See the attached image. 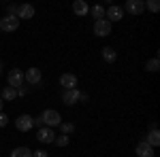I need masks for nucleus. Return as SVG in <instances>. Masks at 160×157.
I'll return each instance as SVG.
<instances>
[{"instance_id": "1", "label": "nucleus", "mask_w": 160, "mask_h": 157, "mask_svg": "<svg viewBox=\"0 0 160 157\" xmlns=\"http://www.w3.org/2000/svg\"><path fill=\"white\" fill-rule=\"evenodd\" d=\"M41 119H43V125L45 127H56V125H60L62 123V117H60V113L58 110H53V109H47V110H43L41 113Z\"/></svg>"}, {"instance_id": "2", "label": "nucleus", "mask_w": 160, "mask_h": 157, "mask_svg": "<svg viewBox=\"0 0 160 157\" xmlns=\"http://www.w3.org/2000/svg\"><path fill=\"white\" fill-rule=\"evenodd\" d=\"M19 28V19L15 15H7V17H0V32H15Z\"/></svg>"}, {"instance_id": "3", "label": "nucleus", "mask_w": 160, "mask_h": 157, "mask_svg": "<svg viewBox=\"0 0 160 157\" xmlns=\"http://www.w3.org/2000/svg\"><path fill=\"white\" fill-rule=\"evenodd\" d=\"M7 81H9V87H13V89H19V87L26 83V81H24V70L13 68L11 72H9V76H7Z\"/></svg>"}, {"instance_id": "4", "label": "nucleus", "mask_w": 160, "mask_h": 157, "mask_svg": "<svg viewBox=\"0 0 160 157\" xmlns=\"http://www.w3.org/2000/svg\"><path fill=\"white\" fill-rule=\"evenodd\" d=\"M122 11L130 13V15H141V13L145 11V2H143V0H128L122 7Z\"/></svg>"}, {"instance_id": "5", "label": "nucleus", "mask_w": 160, "mask_h": 157, "mask_svg": "<svg viewBox=\"0 0 160 157\" xmlns=\"http://www.w3.org/2000/svg\"><path fill=\"white\" fill-rule=\"evenodd\" d=\"M15 127H17L19 132H30V130L34 127V117H30V115H19V117L15 119Z\"/></svg>"}, {"instance_id": "6", "label": "nucleus", "mask_w": 160, "mask_h": 157, "mask_svg": "<svg viewBox=\"0 0 160 157\" xmlns=\"http://www.w3.org/2000/svg\"><path fill=\"white\" fill-rule=\"evenodd\" d=\"M37 140L41 142V145H51L53 140H56V134H53V130L51 127H38V132H37Z\"/></svg>"}, {"instance_id": "7", "label": "nucleus", "mask_w": 160, "mask_h": 157, "mask_svg": "<svg viewBox=\"0 0 160 157\" xmlns=\"http://www.w3.org/2000/svg\"><path fill=\"white\" fill-rule=\"evenodd\" d=\"M105 19H107L109 24H113V21H122V19H124L122 7L113 4V7H109V9H105Z\"/></svg>"}, {"instance_id": "8", "label": "nucleus", "mask_w": 160, "mask_h": 157, "mask_svg": "<svg viewBox=\"0 0 160 157\" xmlns=\"http://www.w3.org/2000/svg\"><path fill=\"white\" fill-rule=\"evenodd\" d=\"M79 98H81V91L75 87V89H64V94H62V102L66 104V106H73L79 102Z\"/></svg>"}, {"instance_id": "9", "label": "nucleus", "mask_w": 160, "mask_h": 157, "mask_svg": "<svg viewBox=\"0 0 160 157\" xmlns=\"http://www.w3.org/2000/svg\"><path fill=\"white\" fill-rule=\"evenodd\" d=\"M94 34L96 36H109L111 34V24L107 19H98V21H94Z\"/></svg>"}, {"instance_id": "10", "label": "nucleus", "mask_w": 160, "mask_h": 157, "mask_svg": "<svg viewBox=\"0 0 160 157\" xmlns=\"http://www.w3.org/2000/svg\"><path fill=\"white\" fill-rule=\"evenodd\" d=\"M41 79H43V74H41L38 68H28L24 72V81H28V85H38Z\"/></svg>"}, {"instance_id": "11", "label": "nucleus", "mask_w": 160, "mask_h": 157, "mask_svg": "<svg viewBox=\"0 0 160 157\" xmlns=\"http://www.w3.org/2000/svg\"><path fill=\"white\" fill-rule=\"evenodd\" d=\"M135 153H137V157H154L156 155V153H154V146H149L145 140H141V142L137 145Z\"/></svg>"}, {"instance_id": "12", "label": "nucleus", "mask_w": 160, "mask_h": 157, "mask_svg": "<svg viewBox=\"0 0 160 157\" xmlns=\"http://www.w3.org/2000/svg\"><path fill=\"white\" fill-rule=\"evenodd\" d=\"M15 17H17V19H32V17H34V7H32V4H19Z\"/></svg>"}, {"instance_id": "13", "label": "nucleus", "mask_w": 160, "mask_h": 157, "mask_svg": "<svg viewBox=\"0 0 160 157\" xmlns=\"http://www.w3.org/2000/svg\"><path fill=\"white\" fill-rule=\"evenodd\" d=\"M60 85L64 87V89H75V85H77V76L71 72H64L60 76Z\"/></svg>"}, {"instance_id": "14", "label": "nucleus", "mask_w": 160, "mask_h": 157, "mask_svg": "<svg viewBox=\"0 0 160 157\" xmlns=\"http://www.w3.org/2000/svg\"><path fill=\"white\" fill-rule=\"evenodd\" d=\"M145 142H148L149 146H154V149L160 145V132H158V127H152V130L148 132V136H145Z\"/></svg>"}, {"instance_id": "15", "label": "nucleus", "mask_w": 160, "mask_h": 157, "mask_svg": "<svg viewBox=\"0 0 160 157\" xmlns=\"http://www.w3.org/2000/svg\"><path fill=\"white\" fill-rule=\"evenodd\" d=\"M73 11L75 15H79V17H83V15H88V11H90V7H88L83 0H75L73 2Z\"/></svg>"}, {"instance_id": "16", "label": "nucleus", "mask_w": 160, "mask_h": 157, "mask_svg": "<svg viewBox=\"0 0 160 157\" xmlns=\"http://www.w3.org/2000/svg\"><path fill=\"white\" fill-rule=\"evenodd\" d=\"M102 60L107 62V64H113V62L118 60V53L113 51V47H105L102 49Z\"/></svg>"}, {"instance_id": "17", "label": "nucleus", "mask_w": 160, "mask_h": 157, "mask_svg": "<svg viewBox=\"0 0 160 157\" xmlns=\"http://www.w3.org/2000/svg\"><path fill=\"white\" fill-rule=\"evenodd\" d=\"M0 98H2V102H4V100H7V102H11V100H15V98H17V91H15L13 87H9V85H7V87L2 89Z\"/></svg>"}, {"instance_id": "18", "label": "nucleus", "mask_w": 160, "mask_h": 157, "mask_svg": "<svg viewBox=\"0 0 160 157\" xmlns=\"http://www.w3.org/2000/svg\"><path fill=\"white\" fill-rule=\"evenodd\" d=\"M11 157H32V151L28 146H17L11 151Z\"/></svg>"}, {"instance_id": "19", "label": "nucleus", "mask_w": 160, "mask_h": 157, "mask_svg": "<svg viewBox=\"0 0 160 157\" xmlns=\"http://www.w3.org/2000/svg\"><path fill=\"white\" fill-rule=\"evenodd\" d=\"M88 13H92V17H94L96 21H98V19H105V7H100V4H94Z\"/></svg>"}, {"instance_id": "20", "label": "nucleus", "mask_w": 160, "mask_h": 157, "mask_svg": "<svg viewBox=\"0 0 160 157\" xmlns=\"http://www.w3.org/2000/svg\"><path fill=\"white\" fill-rule=\"evenodd\" d=\"M158 68H160L158 58H152V60L145 62V70H148V72H158Z\"/></svg>"}, {"instance_id": "21", "label": "nucleus", "mask_w": 160, "mask_h": 157, "mask_svg": "<svg viewBox=\"0 0 160 157\" xmlns=\"http://www.w3.org/2000/svg\"><path fill=\"white\" fill-rule=\"evenodd\" d=\"M53 142H56V145L62 149V146H68L71 138H68V136H64V134H60V136H56V140H53Z\"/></svg>"}, {"instance_id": "22", "label": "nucleus", "mask_w": 160, "mask_h": 157, "mask_svg": "<svg viewBox=\"0 0 160 157\" xmlns=\"http://www.w3.org/2000/svg\"><path fill=\"white\" fill-rule=\"evenodd\" d=\"M60 130H62V134H64V136H68V134H73V132H75V125L66 121V123H60Z\"/></svg>"}, {"instance_id": "23", "label": "nucleus", "mask_w": 160, "mask_h": 157, "mask_svg": "<svg viewBox=\"0 0 160 157\" xmlns=\"http://www.w3.org/2000/svg\"><path fill=\"white\" fill-rule=\"evenodd\" d=\"M145 9H149L152 13H158V9H160L158 0H148V2H145Z\"/></svg>"}, {"instance_id": "24", "label": "nucleus", "mask_w": 160, "mask_h": 157, "mask_svg": "<svg viewBox=\"0 0 160 157\" xmlns=\"http://www.w3.org/2000/svg\"><path fill=\"white\" fill-rule=\"evenodd\" d=\"M17 7L19 4H7V15H17Z\"/></svg>"}, {"instance_id": "25", "label": "nucleus", "mask_w": 160, "mask_h": 157, "mask_svg": "<svg viewBox=\"0 0 160 157\" xmlns=\"http://www.w3.org/2000/svg\"><path fill=\"white\" fill-rule=\"evenodd\" d=\"M32 157H49V153L45 149H38V151H32Z\"/></svg>"}, {"instance_id": "26", "label": "nucleus", "mask_w": 160, "mask_h": 157, "mask_svg": "<svg viewBox=\"0 0 160 157\" xmlns=\"http://www.w3.org/2000/svg\"><path fill=\"white\" fill-rule=\"evenodd\" d=\"M7 123H9V117L4 113H0V127H7Z\"/></svg>"}, {"instance_id": "27", "label": "nucleus", "mask_w": 160, "mask_h": 157, "mask_svg": "<svg viewBox=\"0 0 160 157\" xmlns=\"http://www.w3.org/2000/svg\"><path fill=\"white\" fill-rule=\"evenodd\" d=\"M34 125H37V127H43V119H41V115L34 117Z\"/></svg>"}, {"instance_id": "28", "label": "nucleus", "mask_w": 160, "mask_h": 157, "mask_svg": "<svg viewBox=\"0 0 160 157\" xmlns=\"http://www.w3.org/2000/svg\"><path fill=\"white\" fill-rule=\"evenodd\" d=\"M15 91H17V96H26V87H24V85H22L19 89H15Z\"/></svg>"}, {"instance_id": "29", "label": "nucleus", "mask_w": 160, "mask_h": 157, "mask_svg": "<svg viewBox=\"0 0 160 157\" xmlns=\"http://www.w3.org/2000/svg\"><path fill=\"white\" fill-rule=\"evenodd\" d=\"M2 106H4V102H2V98H0V113H2Z\"/></svg>"}, {"instance_id": "30", "label": "nucleus", "mask_w": 160, "mask_h": 157, "mask_svg": "<svg viewBox=\"0 0 160 157\" xmlns=\"http://www.w3.org/2000/svg\"><path fill=\"white\" fill-rule=\"evenodd\" d=\"M0 74H2V62H0Z\"/></svg>"}, {"instance_id": "31", "label": "nucleus", "mask_w": 160, "mask_h": 157, "mask_svg": "<svg viewBox=\"0 0 160 157\" xmlns=\"http://www.w3.org/2000/svg\"><path fill=\"white\" fill-rule=\"evenodd\" d=\"M0 34H2V32H0Z\"/></svg>"}]
</instances>
